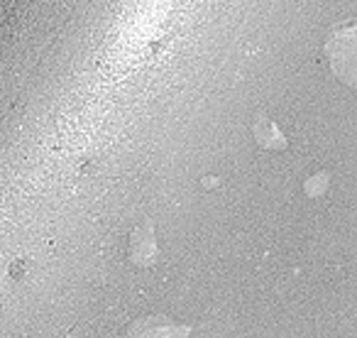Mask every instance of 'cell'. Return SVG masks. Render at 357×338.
<instances>
[{
	"mask_svg": "<svg viewBox=\"0 0 357 338\" xmlns=\"http://www.w3.org/2000/svg\"><path fill=\"white\" fill-rule=\"evenodd\" d=\"M321 57L337 81H342L347 89H355L357 86V22L352 20V17L345 22H337V25L328 32L321 47Z\"/></svg>",
	"mask_w": 357,
	"mask_h": 338,
	"instance_id": "6da1fadb",
	"label": "cell"
},
{
	"mask_svg": "<svg viewBox=\"0 0 357 338\" xmlns=\"http://www.w3.org/2000/svg\"><path fill=\"white\" fill-rule=\"evenodd\" d=\"M125 333H128V336H135V338H176V336H189L191 328L181 326V323H176L169 316L144 314V316L135 318L132 323H128Z\"/></svg>",
	"mask_w": 357,
	"mask_h": 338,
	"instance_id": "7a4b0ae2",
	"label": "cell"
},
{
	"mask_svg": "<svg viewBox=\"0 0 357 338\" xmlns=\"http://www.w3.org/2000/svg\"><path fill=\"white\" fill-rule=\"evenodd\" d=\"M159 258V243L154 235V226L149 221L139 223L128 235V260L137 267H152Z\"/></svg>",
	"mask_w": 357,
	"mask_h": 338,
	"instance_id": "3957f363",
	"label": "cell"
},
{
	"mask_svg": "<svg viewBox=\"0 0 357 338\" xmlns=\"http://www.w3.org/2000/svg\"><path fill=\"white\" fill-rule=\"evenodd\" d=\"M252 138L255 142L262 149H269V152H279V149L289 147V140L282 130L277 128V123L267 118V115H257L252 123Z\"/></svg>",
	"mask_w": 357,
	"mask_h": 338,
	"instance_id": "277c9868",
	"label": "cell"
},
{
	"mask_svg": "<svg viewBox=\"0 0 357 338\" xmlns=\"http://www.w3.org/2000/svg\"><path fill=\"white\" fill-rule=\"evenodd\" d=\"M326 186H328V177L326 175H313V177H308V179H306L303 191H306L308 196H318V194H323V191H326Z\"/></svg>",
	"mask_w": 357,
	"mask_h": 338,
	"instance_id": "5b68a950",
	"label": "cell"
}]
</instances>
